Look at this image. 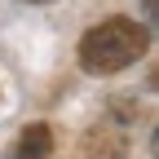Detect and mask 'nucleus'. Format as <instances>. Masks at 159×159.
Instances as JSON below:
<instances>
[{"mask_svg":"<svg viewBox=\"0 0 159 159\" xmlns=\"http://www.w3.org/2000/svg\"><path fill=\"white\" fill-rule=\"evenodd\" d=\"M146 49H150V31L142 22L106 18V22L84 31V40H80V66L89 75H115V71L133 66L137 57H146Z\"/></svg>","mask_w":159,"mask_h":159,"instance_id":"obj_1","label":"nucleus"},{"mask_svg":"<svg viewBox=\"0 0 159 159\" xmlns=\"http://www.w3.org/2000/svg\"><path fill=\"white\" fill-rule=\"evenodd\" d=\"M31 5H44V0H31Z\"/></svg>","mask_w":159,"mask_h":159,"instance_id":"obj_3","label":"nucleus"},{"mask_svg":"<svg viewBox=\"0 0 159 159\" xmlns=\"http://www.w3.org/2000/svg\"><path fill=\"white\" fill-rule=\"evenodd\" d=\"M49 155H53V128L49 124H27L9 150V159H49Z\"/></svg>","mask_w":159,"mask_h":159,"instance_id":"obj_2","label":"nucleus"}]
</instances>
